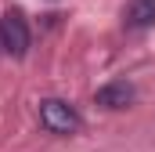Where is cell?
<instances>
[{
	"mask_svg": "<svg viewBox=\"0 0 155 152\" xmlns=\"http://www.w3.org/2000/svg\"><path fill=\"white\" fill-rule=\"evenodd\" d=\"M123 26L126 29H152L155 26V0H126Z\"/></svg>",
	"mask_w": 155,
	"mask_h": 152,
	"instance_id": "cell-4",
	"label": "cell"
},
{
	"mask_svg": "<svg viewBox=\"0 0 155 152\" xmlns=\"http://www.w3.org/2000/svg\"><path fill=\"white\" fill-rule=\"evenodd\" d=\"M94 102L105 105V109H130V105L137 102V91H134V83H126V80H108L105 87H97Z\"/></svg>",
	"mask_w": 155,
	"mask_h": 152,
	"instance_id": "cell-3",
	"label": "cell"
},
{
	"mask_svg": "<svg viewBox=\"0 0 155 152\" xmlns=\"http://www.w3.org/2000/svg\"><path fill=\"white\" fill-rule=\"evenodd\" d=\"M40 123H43V130L61 134V138L76 134L79 127H83L79 112L69 105V102H61V98H43V102H40Z\"/></svg>",
	"mask_w": 155,
	"mask_h": 152,
	"instance_id": "cell-1",
	"label": "cell"
},
{
	"mask_svg": "<svg viewBox=\"0 0 155 152\" xmlns=\"http://www.w3.org/2000/svg\"><path fill=\"white\" fill-rule=\"evenodd\" d=\"M29 43H33V33H29V22L22 11H7L0 18V51L11 54V58H25L29 54Z\"/></svg>",
	"mask_w": 155,
	"mask_h": 152,
	"instance_id": "cell-2",
	"label": "cell"
}]
</instances>
